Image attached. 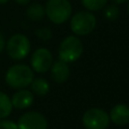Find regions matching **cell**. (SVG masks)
I'll list each match as a JSON object with an SVG mask.
<instances>
[{"mask_svg":"<svg viewBox=\"0 0 129 129\" xmlns=\"http://www.w3.org/2000/svg\"><path fill=\"white\" fill-rule=\"evenodd\" d=\"M0 129H17V123L11 120L0 119Z\"/></svg>","mask_w":129,"mask_h":129,"instance_id":"18","label":"cell"},{"mask_svg":"<svg viewBox=\"0 0 129 129\" xmlns=\"http://www.w3.org/2000/svg\"><path fill=\"white\" fill-rule=\"evenodd\" d=\"M31 87L32 91L36 94V95H47L50 91V86L49 83L44 79V78H36V79H33L31 83Z\"/></svg>","mask_w":129,"mask_h":129,"instance_id":"12","label":"cell"},{"mask_svg":"<svg viewBox=\"0 0 129 129\" xmlns=\"http://www.w3.org/2000/svg\"><path fill=\"white\" fill-rule=\"evenodd\" d=\"M31 64L36 73H47L52 66V54L45 48L35 50L32 54Z\"/></svg>","mask_w":129,"mask_h":129,"instance_id":"8","label":"cell"},{"mask_svg":"<svg viewBox=\"0 0 129 129\" xmlns=\"http://www.w3.org/2000/svg\"><path fill=\"white\" fill-rule=\"evenodd\" d=\"M104 17L108 20H116L119 17V8L116 5H110L104 9Z\"/></svg>","mask_w":129,"mask_h":129,"instance_id":"16","label":"cell"},{"mask_svg":"<svg viewBox=\"0 0 129 129\" xmlns=\"http://www.w3.org/2000/svg\"><path fill=\"white\" fill-rule=\"evenodd\" d=\"M10 101H11V104H13V108L23 110L31 107L34 101V96L31 91L25 88H20L19 91L14 94L13 98L10 99Z\"/></svg>","mask_w":129,"mask_h":129,"instance_id":"9","label":"cell"},{"mask_svg":"<svg viewBox=\"0 0 129 129\" xmlns=\"http://www.w3.org/2000/svg\"><path fill=\"white\" fill-rule=\"evenodd\" d=\"M35 34L39 39H41V40H43V41H48L52 38V32H51V29L48 28V27H42V28L36 29Z\"/></svg>","mask_w":129,"mask_h":129,"instance_id":"17","label":"cell"},{"mask_svg":"<svg viewBox=\"0 0 129 129\" xmlns=\"http://www.w3.org/2000/svg\"><path fill=\"white\" fill-rule=\"evenodd\" d=\"M31 43L27 36L23 34H15L13 35L6 44L7 54L14 60H22L29 53Z\"/></svg>","mask_w":129,"mask_h":129,"instance_id":"5","label":"cell"},{"mask_svg":"<svg viewBox=\"0 0 129 129\" xmlns=\"http://www.w3.org/2000/svg\"><path fill=\"white\" fill-rule=\"evenodd\" d=\"M82 121L86 129H107L110 123V117L104 110L92 108L83 114Z\"/></svg>","mask_w":129,"mask_h":129,"instance_id":"6","label":"cell"},{"mask_svg":"<svg viewBox=\"0 0 129 129\" xmlns=\"http://www.w3.org/2000/svg\"><path fill=\"white\" fill-rule=\"evenodd\" d=\"M128 14H129V4H128Z\"/></svg>","mask_w":129,"mask_h":129,"instance_id":"23","label":"cell"},{"mask_svg":"<svg viewBox=\"0 0 129 129\" xmlns=\"http://www.w3.org/2000/svg\"><path fill=\"white\" fill-rule=\"evenodd\" d=\"M69 68L67 66V62L62 60H58L51 66V75L52 78L56 80L57 83H63L68 79L69 77Z\"/></svg>","mask_w":129,"mask_h":129,"instance_id":"11","label":"cell"},{"mask_svg":"<svg viewBox=\"0 0 129 129\" xmlns=\"http://www.w3.org/2000/svg\"><path fill=\"white\" fill-rule=\"evenodd\" d=\"M9 0H0V5H4V4H7Z\"/></svg>","mask_w":129,"mask_h":129,"instance_id":"22","label":"cell"},{"mask_svg":"<svg viewBox=\"0 0 129 129\" xmlns=\"http://www.w3.org/2000/svg\"><path fill=\"white\" fill-rule=\"evenodd\" d=\"M4 49H5V38L2 35V33L0 32V53L4 51Z\"/></svg>","mask_w":129,"mask_h":129,"instance_id":"19","label":"cell"},{"mask_svg":"<svg viewBox=\"0 0 129 129\" xmlns=\"http://www.w3.org/2000/svg\"><path fill=\"white\" fill-rule=\"evenodd\" d=\"M48 122L45 117L40 112H26L19 117L17 129H47Z\"/></svg>","mask_w":129,"mask_h":129,"instance_id":"7","label":"cell"},{"mask_svg":"<svg viewBox=\"0 0 129 129\" xmlns=\"http://www.w3.org/2000/svg\"><path fill=\"white\" fill-rule=\"evenodd\" d=\"M13 104L6 93L0 91V119H5L11 113Z\"/></svg>","mask_w":129,"mask_h":129,"instance_id":"13","label":"cell"},{"mask_svg":"<svg viewBox=\"0 0 129 129\" xmlns=\"http://www.w3.org/2000/svg\"><path fill=\"white\" fill-rule=\"evenodd\" d=\"M96 26V18L89 11H78L70 20V28L77 35H87Z\"/></svg>","mask_w":129,"mask_h":129,"instance_id":"4","label":"cell"},{"mask_svg":"<svg viewBox=\"0 0 129 129\" xmlns=\"http://www.w3.org/2000/svg\"><path fill=\"white\" fill-rule=\"evenodd\" d=\"M83 43L76 36H67L59 47V59L64 62H74L80 58L83 53Z\"/></svg>","mask_w":129,"mask_h":129,"instance_id":"3","label":"cell"},{"mask_svg":"<svg viewBox=\"0 0 129 129\" xmlns=\"http://www.w3.org/2000/svg\"><path fill=\"white\" fill-rule=\"evenodd\" d=\"M31 0H15V2H17L18 5H27Z\"/></svg>","mask_w":129,"mask_h":129,"instance_id":"20","label":"cell"},{"mask_svg":"<svg viewBox=\"0 0 129 129\" xmlns=\"http://www.w3.org/2000/svg\"><path fill=\"white\" fill-rule=\"evenodd\" d=\"M112 1H113L114 4H125V2H127L128 0H112Z\"/></svg>","mask_w":129,"mask_h":129,"instance_id":"21","label":"cell"},{"mask_svg":"<svg viewBox=\"0 0 129 129\" xmlns=\"http://www.w3.org/2000/svg\"><path fill=\"white\" fill-rule=\"evenodd\" d=\"M44 9L45 16L54 24H63L71 15V5L68 0H48Z\"/></svg>","mask_w":129,"mask_h":129,"instance_id":"2","label":"cell"},{"mask_svg":"<svg viewBox=\"0 0 129 129\" xmlns=\"http://www.w3.org/2000/svg\"><path fill=\"white\" fill-rule=\"evenodd\" d=\"M26 15H27V17L32 20H41L45 16V9L42 5L33 4L27 8Z\"/></svg>","mask_w":129,"mask_h":129,"instance_id":"14","label":"cell"},{"mask_svg":"<svg viewBox=\"0 0 129 129\" xmlns=\"http://www.w3.org/2000/svg\"><path fill=\"white\" fill-rule=\"evenodd\" d=\"M110 120L117 126H125L129 122V107L127 104H117L110 111Z\"/></svg>","mask_w":129,"mask_h":129,"instance_id":"10","label":"cell"},{"mask_svg":"<svg viewBox=\"0 0 129 129\" xmlns=\"http://www.w3.org/2000/svg\"><path fill=\"white\" fill-rule=\"evenodd\" d=\"M82 4L87 10L98 11L107 6L108 0H82Z\"/></svg>","mask_w":129,"mask_h":129,"instance_id":"15","label":"cell"},{"mask_svg":"<svg viewBox=\"0 0 129 129\" xmlns=\"http://www.w3.org/2000/svg\"><path fill=\"white\" fill-rule=\"evenodd\" d=\"M5 79L11 88H25L29 86L34 79V73L26 64H14L7 70Z\"/></svg>","mask_w":129,"mask_h":129,"instance_id":"1","label":"cell"}]
</instances>
